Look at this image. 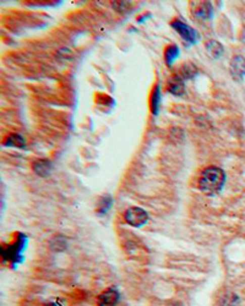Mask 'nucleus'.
Listing matches in <instances>:
<instances>
[{
	"instance_id": "obj_1",
	"label": "nucleus",
	"mask_w": 245,
	"mask_h": 306,
	"mask_svg": "<svg viewBox=\"0 0 245 306\" xmlns=\"http://www.w3.org/2000/svg\"><path fill=\"white\" fill-rule=\"evenodd\" d=\"M226 183V173L218 167L211 166L201 173L199 178V189L206 195H216Z\"/></svg>"
},
{
	"instance_id": "obj_2",
	"label": "nucleus",
	"mask_w": 245,
	"mask_h": 306,
	"mask_svg": "<svg viewBox=\"0 0 245 306\" xmlns=\"http://www.w3.org/2000/svg\"><path fill=\"white\" fill-rule=\"evenodd\" d=\"M124 218H125V222L128 224L135 228H139L147 223L149 215H147L145 210L140 209V207H130L124 215Z\"/></svg>"
},
{
	"instance_id": "obj_3",
	"label": "nucleus",
	"mask_w": 245,
	"mask_h": 306,
	"mask_svg": "<svg viewBox=\"0 0 245 306\" xmlns=\"http://www.w3.org/2000/svg\"><path fill=\"white\" fill-rule=\"evenodd\" d=\"M171 25L172 27L179 33V36L184 40H186V42L189 43L196 42V39H198V32H196L194 28L190 27L189 25L184 24V22L180 21V20H173Z\"/></svg>"
},
{
	"instance_id": "obj_4",
	"label": "nucleus",
	"mask_w": 245,
	"mask_h": 306,
	"mask_svg": "<svg viewBox=\"0 0 245 306\" xmlns=\"http://www.w3.org/2000/svg\"><path fill=\"white\" fill-rule=\"evenodd\" d=\"M229 71L235 81H241L245 77V58L237 56L232 59L229 65Z\"/></svg>"
},
{
	"instance_id": "obj_5",
	"label": "nucleus",
	"mask_w": 245,
	"mask_h": 306,
	"mask_svg": "<svg viewBox=\"0 0 245 306\" xmlns=\"http://www.w3.org/2000/svg\"><path fill=\"white\" fill-rule=\"evenodd\" d=\"M119 299V293L114 288H109L101 293L97 298L98 306H115Z\"/></svg>"
},
{
	"instance_id": "obj_6",
	"label": "nucleus",
	"mask_w": 245,
	"mask_h": 306,
	"mask_svg": "<svg viewBox=\"0 0 245 306\" xmlns=\"http://www.w3.org/2000/svg\"><path fill=\"white\" fill-rule=\"evenodd\" d=\"M212 5L210 2H200L195 5V10H194V16L195 19L201 20V21H205V20H209L210 17L212 16Z\"/></svg>"
},
{
	"instance_id": "obj_7",
	"label": "nucleus",
	"mask_w": 245,
	"mask_h": 306,
	"mask_svg": "<svg viewBox=\"0 0 245 306\" xmlns=\"http://www.w3.org/2000/svg\"><path fill=\"white\" fill-rule=\"evenodd\" d=\"M168 91L174 96H181L185 92L184 80L178 75H174L168 80Z\"/></svg>"
},
{
	"instance_id": "obj_8",
	"label": "nucleus",
	"mask_w": 245,
	"mask_h": 306,
	"mask_svg": "<svg viewBox=\"0 0 245 306\" xmlns=\"http://www.w3.org/2000/svg\"><path fill=\"white\" fill-rule=\"evenodd\" d=\"M52 164L48 160H38L33 163V170L39 177H47L51 173Z\"/></svg>"
},
{
	"instance_id": "obj_9",
	"label": "nucleus",
	"mask_w": 245,
	"mask_h": 306,
	"mask_svg": "<svg viewBox=\"0 0 245 306\" xmlns=\"http://www.w3.org/2000/svg\"><path fill=\"white\" fill-rule=\"evenodd\" d=\"M206 50L209 53V56L212 57L213 59H218L223 54L224 48L217 40H209L206 43Z\"/></svg>"
},
{
	"instance_id": "obj_10",
	"label": "nucleus",
	"mask_w": 245,
	"mask_h": 306,
	"mask_svg": "<svg viewBox=\"0 0 245 306\" xmlns=\"http://www.w3.org/2000/svg\"><path fill=\"white\" fill-rule=\"evenodd\" d=\"M196 74H198V68H196L192 63H185L184 65H181V68L179 69V73L177 75L185 81L192 79Z\"/></svg>"
},
{
	"instance_id": "obj_11",
	"label": "nucleus",
	"mask_w": 245,
	"mask_h": 306,
	"mask_svg": "<svg viewBox=\"0 0 245 306\" xmlns=\"http://www.w3.org/2000/svg\"><path fill=\"white\" fill-rule=\"evenodd\" d=\"M4 145L10 146V147H16V148H24V147L26 146V142L22 136H20V135H17V134H13L5 138Z\"/></svg>"
},
{
	"instance_id": "obj_12",
	"label": "nucleus",
	"mask_w": 245,
	"mask_h": 306,
	"mask_svg": "<svg viewBox=\"0 0 245 306\" xmlns=\"http://www.w3.org/2000/svg\"><path fill=\"white\" fill-rule=\"evenodd\" d=\"M179 56V48L177 45L172 44L169 47H167L166 53H164V60H166V64L171 66L175 59Z\"/></svg>"
},
{
	"instance_id": "obj_13",
	"label": "nucleus",
	"mask_w": 245,
	"mask_h": 306,
	"mask_svg": "<svg viewBox=\"0 0 245 306\" xmlns=\"http://www.w3.org/2000/svg\"><path fill=\"white\" fill-rule=\"evenodd\" d=\"M160 100H161V93H160V86H156L155 91L151 94V111L155 115L158 114V109H160Z\"/></svg>"
},
{
	"instance_id": "obj_14",
	"label": "nucleus",
	"mask_w": 245,
	"mask_h": 306,
	"mask_svg": "<svg viewBox=\"0 0 245 306\" xmlns=\"http://www.w3.org/2000/svg\"><path fill=\"white\" fill-rule=\"evenodd\" d=\"M239 302V299L234 294H226L220 299L218 305L220 306H237Z\"/></svg>"
},
{
	"instance_id": "obj_15",
	"label": "nucleus",
	"mask_w": 245,
	"mask_h": 306,
	"mask_svg": "<svg viewBox=\"0 0 245 306\" xmlns=\"http://www.w3.org/2000/svg\"><path fill=\"white\" fill-rule=\"evenodd\" d=\"M111 203H112V200L109 196H105V197L101 198L100 202H98V213L107 212L109 207H111Z\"/></svg>"
},
{
	"instance_id": "obj_16",
	"label": "nucleus",
	"mask_w": 245,
	"mask_h": 306,
	"mask_svg": "<svg viewBox=\"0 0 245 306\" xmlns=\"http://www.w3.org/2000/svg\"><path fill=\"white\" fill-rule=\"evenodd\" d=\"M131 7V3L129 2H114L113 3V8L115 9V11L118 13H125L129 8Z\"/></svg>"
},
{
	"instance_id": "obj_17",
	"label": "nucleus",
	"mask_w": 245,
	"mask_h": 306,
	"mask_svg": "<svg viewBox=\"0 0 245 306\" xmlns=\"http://www.w3.org/2000/svg\"><path fill=\"white\" fill-rule=\"evenodd\" d=\"M240 40H241V42H243L244 44H245V27L243 28V31H241V34H240Z\"/></svg>"
},
{
	"instance_id": "obj_18",
	"label": "nucleus",
	"mask_w": 245,
	"mask_h": 306,
	"mask_svg": "<svg viewBox=\"0 0 245 306\" xmlns=\"http://www.w3.org/2000/svg\"><path fill=\"white\" fill-rule=\"evenodd\" d=\"M44 306H60V305L57 304V302H49V304H45Z\"/></svg>"
}]
</instances>
